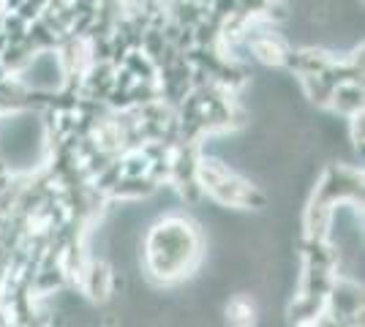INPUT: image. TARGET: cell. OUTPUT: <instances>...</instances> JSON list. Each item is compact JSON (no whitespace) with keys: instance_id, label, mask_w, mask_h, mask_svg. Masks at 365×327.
<instances>
[]
</instances>
